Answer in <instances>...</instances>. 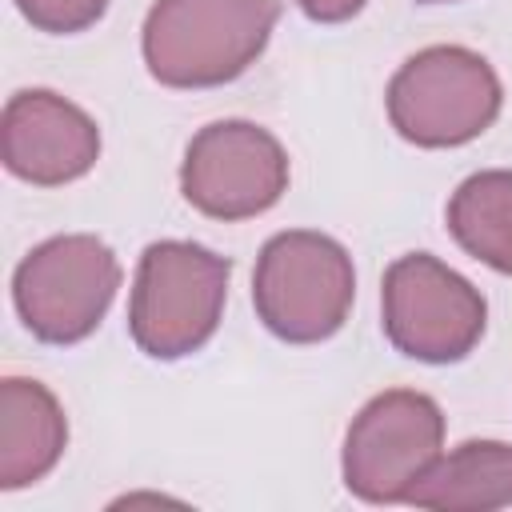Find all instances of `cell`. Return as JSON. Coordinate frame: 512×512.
I'll return each mask as SVG.
<instances>
[{"label": "cell", "mask_w": 512, "mask_h": 512, "mask_svg": "<svg viewBox=\"0 0 512 512\" xmlns=\"http://www.w3.org/2000/svg\"><path fill=\"white\" fill-rule=\"evenodd\" d=\"M280 20V0H156L144 64L168 88H216L248 72Z\"/></svg>", "instance_id": "cell-1"}, {"label": "cell", "mask_w": 512, "mask_h": 512, "mask_svg": "<svg viewBox=\"0 0 512 512\" xmlns=\"http://www.w3.org/2000/svg\"><path fill=\"white\" fill-rule=\"evenodd\" d=\"M232 260L188 240L148 244L136 268L128 328L152 360H180L204 348L220 324Z\"/></svg>", "instance_id": "cell-2"}, {"label": "cell", "mask_w": 512, "mask_h": 512, "mask_svg": "<svg viewBox=\"0 0 512 512\" xmlns=\"http://www.w3.org/2000/svg\"><path fill=\"white\" fill-rule=\"evenodd\" d=\"M352 296V260L324 232H280L256 260L252 304L264 328L284 344H320L336 336L352 312Z\"/></svg>", "instance_id": "cell-3"}, {"label": "cell", "mask_w": 512, "mask_h": 512, "mask_svg": "<svg viewBox=\"0 0 512 512\" xmlns=\"http://www.w3.org/2000/svg\"><path fill=\"white\" fill-rule=\"evenodd\" d=\"M500 100V80L484 56L460 44H436L408 56L392 76L388 120L408 144L456 148L488 132Z\"/></svg>", "instance_id": "cell-4"}, {"label": "cell", "mask_w": 512, "mask_h": 512, "mask_svg": "<svg viewBox=\"0 0 512 512\" xmlns=\"http://www.w3.org/2000/svg\"><path fill=\"white\" fill-rule=\"evenodd\" d=\"M120 288V264L96 236H56L32 248L16 276L12 300L24 328L44 344L84 340L108 312Z\"/></svg>", "instance_id": "cell-5"}, {"label": "cell", "mask_w": 512, "mask_h": 512, "mask_svg": "<svg viewBox=\"0 0 512 512\" xmlns=\"http://www.w3.org/2000/svg\"><path fill=\"white\" fill-rule=\"evenodd\" d=\"M384 332L396 352L424 364H456L484 336V296L428 252H408L384 272Z\"/></svg>", "instance_id": "cell-6"}, {"label": "cell", "mask_w": 512, "mask_h": 512, "mask_svg": "<svg viewBox=\"0 0 512 512\" xmlns=\"http://www.w3.org/2000/svg\"><path fill=\"white\" fill-rule=\"evenodd\" d=\"M444 416L432 396L388 388L372 396L344 440V484L368 504L408 500L412 484L440 456Z\"/></svg>", "instance_id": "cell-7"}, {"label": "cell", "mask_w": 512, "mask_h": 512, "mask_svg": "<svg viewBox=\"0 0 512 512\" xmlns=\"http://www.w3.org/2000/svg\"><path fill=\"white\" fill-rule=\"evenodd\" d=\"M180 188L184 200L212 220H248L284 196L288 156L268 128L248 120H216L192 136Z\"/></svg>", "instance_id": "cell-8"}, {"label": "cell", "mask_w": 512, "mask_h": 512, "mask_svg": "<svg viewBox=\"0 0 512 512\" xmlns=\"http://www.w3.org/2000/svg\"><path fill=\"white\" fill-rule=\"evenodd\" d=\"M0 156L12 176L40 188H56L80 180L96 164L100 128L64 96L48 88H24L4 104Z\"/></svg>", "instance_id": "cell-9"}, {"label": "cell", "mask_w": 512, "mask_h": 512, "mask_svg": "<svg viewBox=\"0 0 512 512\" xmlns=\"http://www.w3.org/2000/svg\"><path fill=\"white\" fill-rule=\"evenodd\" d=\"M68 424L56 396L40 380L8 376L0 384V488L36 484L60 460Z\"/></svg>", "instance_id": "cell-10"}, {"label": "cell", "mask_w": 512, "mask_h": 512, "mask_svg": "<svg viewBox=\"0 0 512 512\" xmlns=\"http://www.w3.org/2000/svg\"><path fill=\"white\" fill-rule=\"evenodd\" d=\"M408 504L444 512H488L512 504V448L500 440H464L412 484Z\"/></svg>", "instance_id": "cell-11"}, {"label": "cell", "mask_w": 512, "mask_h": 512, "mask_svg": "<svg viewBox=\"0 0 512 512\" xmlns=\"http://www.w3.org/2000/svg\"><path fill=\"white\" fill-rule=\"evenodd\" d=\"M448 228L464 252L512 276V172H476L448 200Z\"/></svg>", "instance_id": "cell-12"}, {"label": "cell", "mask_w": 512, "mask_h": 512, "mask_svg": "<svg viewBox=\"0 0 512 512\" xmlns=\"http://www.w3.org/2000/svg\"><path fill=\"white\" fill-rule=\"evenodd\" d=\"M16 8L32 28L68 36L92 28L108 12V0H16Z\"/></svg>", "instance_id": "cell-13"}, {"label": "cell", "mask_w": 512, "mask_h": 512, "mask_svg": "<svg viewBox=\"0 0 512 512\" xmlns=\"http://www.w3.org/2000/svg\"><path fill=\"white\" fill-rule=\"evenodd\" d=\"M296 4L316 24H340V20H352L368 0H296Z\"/></svg>", "instance_id": "cell-14"}, {"label": "cell", "mask_w": 512, "mask_h": 512, "mask_svg": "<svg viewBox=\"0 0 512 512\" xmlns=\"http://www.w3.org/2000/svg\"><path fill=\"white\" fill-rule=\"evenodd\" d=\"M424 4H444V0H424Z\"/></svg>", "instance_id": "cell-15"}]
</instances>
